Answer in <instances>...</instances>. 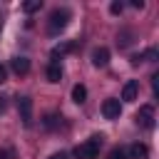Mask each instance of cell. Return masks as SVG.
<instances>
[{
	"instance_id": "18",
	"label": "cell",
	"mask_w": 159,
	"mask_h": 159,
	"mask_svg": "<svg viewBox=\"0 0 159 159\" xmlns=\"http://www.w3.org/2000/svg\"><path fill=\"white\" fill-rule=\"evenodd\" d=\"M142 60H157V50H154V47H149L147 52H142Z\"/></svg>"
},
{
	"instance_id": "7",
	"label": "cell",
	"mask_w": 159,
	"mask_h": 159,
	"mask_svg": "<svg viewBox=\"0 0 159 159\" xmlns=\"http://www.w3.org/2000/svg\"><path fill=\"white\" fill-rule=\"evenodd\" d=\"M137 94H139V82H137V80L124 82V87H122V99H124V102H134Z\"/></svg>"
},
{
	"instance_id": "12",
	"label": "cell",
	"mask_w": 159,
	"mask_h": 159,
	"mask_svg": "<svg viewBox=\"0 0 159 159\" xmlns=\"http://www.w3.org/2000/svg\"><path fill=\"white\" fill-rule=\"evenodd\" d=\"M84 99H87V87H84V84H75V87H72V102L82 104Z\"/></svg>"
},
{
	"instance_id": "20",
	"label": "cell",
	"mask_w": 159,
	"mask_h": 159,
	"mask_svg": "<svg viewBox=\"0 0 159 159\" xmlns=\"http://www.w3.org/2000/svg\"><path fill=\"white\" fill-rule=\"evenodd\" d=\"M132 7H137V10H142V7H144V0H132Z\"/></svg>"
},
{
	"instance_id": "10",
	"label": "cell",
	"mask_w": 159,
	"mask_h": 159,
	"mask_svg": "<svg viewBox=\"0 0 159 159\" xmlns=\"http://www.w3.org/2000/svg\"><path fill=\"white\" fill-rule=\"evenodd\" d=\"M70 50H75V42H65V45H57V47H52V52H50L52 62H55V65H60L62 55H65V52H70Z\"/></svg>"
},
{
	"instance_id": "6",
	"label": "cell",
	"mask_w": 159,
	"mask_h": 159,
	"mask_svg": "<svg viewBox=\"0 0 159 159\" xmlns=\"http://www.w3.org/2000/svg\"><path fill=\"white\" fill-rule=\"evenodd\" d=\"M92 65L94 67H107L109 65V50L107 47H94L92 50Z\"/></svg>"
},
{
	"instance_id": "19",
	"label": "cell",
	"mask_w": 159,
	"mask_h": 159,
	"mask_svg": "<svg viewBox=\"0 0 159 159\" xmlns=\"http://www.w3.org/2000/svg\"><path fill=\"white\" fill-rule=\"evenodd\" d=\"M5 80H7V70H5V67H2V65H0V84H2V82H5Z\"/></svg>"
},
{
	"instance_id": "13",
	"label": "cell",
	"mask_w": 159,
	"mask_h": 159,
	"mask_svg": "<svg viewBox=\"0 0 159 159\" xmlns=\"http://www.w3.org/2000/svg\"><path fill=\"white\" fill-rule=\"evenodd\" d=\"M42 124H45V129H55V127H60V124H62V117H60V114H55V112H50V114H45Z\"/></svg>"
},
{
	"instance_id": "1",
	"label": "cell",
	"mask_w": 159,
	"mask_h": 159,
	"mask_svg": "<svg viewBox=\"0 0 159 159\" xmlns=\"http://www.w3.org/2000/svg\"><path fill=\"white\" fill-rule=\"evenodd\" d=\"M102 139H104L102 134H94L84 144H77L75 147V157L77 159H97L99 157V149H102Z\"/></svg>"
},
{
	"instance_id": "16",
	"label": "cell",
	"mask_w": 159,
	"mask_h": 159,
	"mask_svg": "<svg viewBox=\"0 0 159 159\" xmlns=\"http://www.w3.org/2000/svg\"><path fill=\"white\" fill-rule=\"evenodd\" d=\"M122 10H124V5H122V2H117V0L109 5V12H112V15H122Z\"/></svg>"
},
{
	"instance_id": "14",
	"label": "cell",
	"mask_w": 159,
	"mask_h": 159,
	"mask_svg": "<svg viewBox=\"0 0 159 159\" xmlns=\"http://www.w3.org/2000/svg\"><path fill=\"white\" fill-rule=\"evenodd\" d=\"M40 7H42V0H27V2H22V12H27V15L37 12Z\"/></svg>"
},
{
	"instance_id": "9",
	"label": "cell",
	"mask_w": 159,
	"mask_h": 159,
	"mask_svg": "<svg viewBox=\"0 0 159 159\" xmlns=\"http://www.w3.org/2000/svg\"><path fill=\"white\" fill-rule=\"evenodd\" d=\"M10 67H12L15 75H27L30 72V60L27 57H12L10 60Z\"/></svg>"
},
{
	"instance_id": "3",
	"label": "cell",
	"mask_w": 159,
	"mask_h": 159,
	"mask_svg": "<svg viewBox=\"0 0 159 159\" xmlns=\"http://www.w3.org/2000/svg\"><path fill=\"white\" fill-rule=\"evenodd\" d=\"M17 112H20V119L25 127H32V99L27 94L17 97Z\"/></svg>"
},
{
	"instance_id": "23",
	"label": "cell",
	"mask_w": 159,
	"mask_h": 159,
	"mask_svg": "<svg viewBox=\"0 0 159 159\" xmlns=\"http://www.w3.org/2000/svg\"><path fill=\"white\" fill-rule=\"evenodd\" d=\"M7 157H12L10 152H5V149H0V159H7Z\"/></svg>"
},
{
	"instance_id": "17",
	"label": "cell",
	"mask_w": 159,
	"mask_h": 159,
	"mask_svg": "<svg viewBox=\"0 0 159 159\" xmlns=\"http://www.w3.org/2000/svg\"><path fill=\"white\" fill-rule=\"evenodd\" d=\"M117 42H119V45H122V47H127V45H129V42H132V32H122V35H119V40H117Z\"/></svg>"
},
{
	"instance_id": "2",
	"label": "cell",
	"mask_w": 159,
	"mask_h": 159,
	"mask_svg": "<svg viewBox=\"0 0 159 159\" xmlns=\"http://www.w3.org/2000/svg\"><path fill=\"white\" fill-rule=\"evenodd\" d=\"M67 22H70V10H65V7H55V10L50 12V22H47L50 35L62 32V30L67 27Z\"/></svg>"
},
{
	"instance_id": "15",
	"label": "cell",
	"mask_w": 159,
	"mask_h": 159,
	"mask_svg": "<svg viewBox=\"0 0 159 159\" xmlns=\"http://www.w3.org/2000/svg\"><path fill=\"white\" fill-rule=\"evenodd\" d=\"M107 159H127V149H122V147H114L112 152H109V157Z\"/></svg>"
},
{
	"instance_id": "5",
	"label": "cell",
	"mask_w": 159,
	"mask_h": 159,
	"mask_svg": "<svg viewBox=\"0 0 159 159\" xmlns=\"http://www.w3.org/2000/svg\"><path fill=\"white\" fill-rule=\"evenodd\" d=\"M137 124H142L144 129H154V107L152 104H142L137 112Z\"/></svg>"
},
{
	"instance_id": "22",
	"label": "cell",
	"mask_w": 159,
	"mask_h": 159,
	"mask_svg": "<svg viewBox=\"0 0 159 159\" xmlns=\"http://www.w3.org/2000/svg\"><path fill=\"white\" fill-rule=\"evenodd\" d=\"M5 107H7V102H5V97H0V112H5Z\"/></svg>"
},
{
	"instance_id": "21",
	"label": "cell",
	"mask_w": 159,
	"mask_h": 159,
	"mask_svg": "<svg viewBox=\"0 0 159 159\" xmlns=\"http://www.w3.org/2000/svg\"><path fill=\"white\" fill-rule=\"evenodd\" d=\"M50 159H70V157H67V154H65V152H57V154H52V157H50Z\"/></svg>"
},
{
	"instance_id": "11",
	"label": "cell",
	"mask_w": 159,
	"mask_h": 159,
	"mask_svg": "<svg viewBox=\"0 0 159 159\" xmlns=\"http://www.w3.org/2000/svg\"><path fill=\"white\" fill-rule=\"evenodd\" d=\"M45 77H47V82H60V80H62V65L50 62L47 70H45Z\"/></svg>"
},
{
	"instance_id": "24",
	"label": "cell",
	"mask_w": 159,
	"mask_h": 159,
	"mask_svg": "<svg viewBox=\"0 0 159 159\" xmlns=\"http://www.w3.org/2000/svg\"><path fill=\"white\" fill-rule=\"evenodd\" d=\"M0 27H2V22H0Z\"/></svg>"
},
{
	"instance_id": "4",
	"label": "cell",
	"mask_w": 159,
	"mask_h": 159,
	"mask_svg": "<svg viewBox=\"0 0 159 159\" xmlns=\"http://www.w3.org/2000/svg\"><path fill=\"white\" fill-rule=\"evenodd\" d=\"M102 114H104V119H117V117L122 114V102H119L117 97L104 99V102H102Z\"/></svg>"
},
{
	"instance_id": "8",
	"label": "cell",
	"mask_w": 159,
	"mask_h": 159,
	"mask_svg": "<svg viewBox=\"0 0 159 159\" xmlns=\"http://www.w3.org/2000/svg\"><path fill=\"white\" fill-rule=\"evenodd\" d=\"M127 159H149V147L142 142H134L127 152Z\"/></svg>"
}]
</instances>
